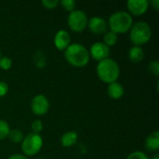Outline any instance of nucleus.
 <instances>
[{
    "mask_svg": "<svg viewBox=\"0 0 159 159\" xmlns=\"http://www.w3.org/2000/svg\"><path fill=\"white\" fill-rule=\"evenodd\" d=\"M126 159H149L148 158V157L144 154V153H143V152H141V151H136V152H133V153H131L130 155H129L128 156V157Z\"/></svg>",
    "mask_w": 159,
    "mask_h": 159,
    "instance_id": "nucleus-25",
    "label": "nucleus"
},
{
    "mask_svg": "<svg viewBox=\"0 0 159 159\" xmlns=\"http://www.w3.org/2000/svg\"><path fill=\"white\" fill-rule=\"evenodd\" d=\"M32 112L36 116H44L49 110V102L43 94H38L34 97L31 102Z\"/></svg>",
    "mask_w": 159,
    "mask_h": 159,
    "instance_id": "nucleus-7",
    "label": "nucleus"
},
{
    "mask_svg": "<svg viewBox=\"0 0 159 159\" xmlns=\"http://www.w3.org/2000/svg\"><path fill=\"white\" fill-rule=\"evenodd\" d=\"M36 159H45V158H36Z\"/></svg>",
    "mask_w": 159,
    "mask_h": 159,
    "instance_id": "nucleus-31",
    "label": "nucleus"
},
{
    "mask_svg": "<svg viewBox=\"0 0 159 159\" xmlns=\"http://www.w3.org/2000/svg\"><path fill=\"white\" fill-rule=\"evenodd\" d=\"M117 34H115L114 32L112 31H109V32H106L104 34V36H103V43L107 46V47H113L116 44L117 42Z\"/></svg>",
    "mask_w": 159,
    "mask_h": 159,
    "instance_id": "nucleus-16",
    "label": "nucleus"
},
{
    "mask_svg": "<svg viewBox=\"0 0 159 159\" xmlns=\"http://www.w3.org/2000/svg\"><path fill=\"white\" fill-rule=\"evenodd\" d=\"M34 61L35 63V65L38 67V68H44L47 61H46V58L44 56V54L40 51H37L34 53Z\"/></svg>",
    "mask_w": 159,
    "mask_h": 159,
    "instance_id": "nucleus-18",
    "label": "nucleus"
},
{
    "mask_svg": "<svg viewBox=\"0 0 159 159\" xmlns=\"http://www.w3.org/2000/svg\"><path fill=\"white\" fill-rule=\"evenodd\" d=\"M153 159H159V156L158 155H156V156H154Z\"/></svg>",
    "mask_w": 159,
    "mask_h": 159,
    "instance_id": "nucleus-29",
    "label": "nucleus"
},
{
    "mask_svg": "<svg viewBox=\"0 0 159 159\" xmlns=\"http://www.w3.org/2000/svg\"><path fill=\"white\" fill-rule=\"evenodd\" d=\"M8 159H28L24 155H20V154H14L10 156Z\"/></svg>",
    "mask_w": 159,
    "mask_h": 159,
    "instance_id": "nucleus-27",
    "label": "nucleus"
},
{
    "mask_svg": "<svg viewBox=\"0 0 159 159\" xmlns=\"http://www.w3.org/2000/svg\"><path fill=\"white\" fill-rule=\"evenodd\" d=\"M8 92V86L6 82L0 81V97H4Z\"/></svg>",
    "mask_w": 159,
    "mask_h": 159,
    "instance_id": "nucleus-26",
    "label": "nucleus"
},
{
    "mask_svg": "<svg viewBox=\"0 0 159 159\" xmlns=\"http://www.w3.org/2000/svg\"><path fill=\"white\" fill-rule=\"evenodd\" d=\"M129 60L132 61V62H140L143 61V57H144V52H143V49L141 48V47H137V46H134L132 47L129 51Z\"/></svg>",
    "mask_w": 159,
    "mask_h": 159,
    "instance_id": "nucleus-15",
    "label": "nucleus"
},
{
    "mask_svg": "<svg viewBox=\"0 0 159 159\" xmlns=\"http://www.w3.org/2000/svg\"><path fill=\"white\" fill-rule=\"evenodd\" d=\"M31 128H32V130H33V133H40L43 129V123L40 121V120H34L32 125H31Z\"/></svg>",
    "mask_w": 159,
    "mask_h": 159,
    "instance_id": "nucleus-22",
    "label": "nucleus"
},
{
    "mask_svg": "<svg viewBox=\"0 0 159 159\" xmlns=\"http://www.w3.org/2000/svg\"><path fill=\"white\" fill-rule=\"evenodd\" d=\"M107 92H108V95L112 99L118 100L123 97V95L125 93V89L121 84H119L118 82H114V83L109 84Z\"/></svg>",
    "mask_w": 159,
    "mask_h": 159,
    "instance_id": "nucleus-12",
    "label": "nucleus"
},
{
    "mask_svg": "<svg viewBox=\"0 0 159 159\" xmlns=\"http://www.w3.org/2000/svg\"><path fill=\"white\" fill-rule=\"evenodd\" d=\"M89 52V56H91L94 60L101 61L108 58L110 54V48L107 47L103 42H95L91 48Z\"/></svg>",
    "mask_w": 159,
    "mask_h": 159,
    "instance_id": "nucleus-8",
    "label": "nucleus"
},
{
    "mask_svg": "<svg viewBox=\"0 0 159 159\" xmlns=\"http://www.w3.org/2000/svg\"><path fill=\"white\" fill-rule=\"evenodd\" d=\"M88 26L95 34H102L107 32V22L101 17H92L88 21Z\"/></svg>",
    "mask_w": 159,
    "mask_h": 159,
    "instance_id": "nucleus-10",
    "label": "nucleus"
},
{
    "mask_svg": "<svg viewBox=\"0 0 159 159\" xmlns=\"http://www.w3.org/2000/svg\"><path fill=\"white\" fill-rule=\"evenodd\" d=\"M1 57H2V56H1V51H0V58H1Z\"/></svg>",
    "mask_w": 159,
    "mask_h": 159,
    "instance_id": "nucleus-30",
    "label": "nucleus"
},
{
    "mask_svg": "<svg viewBox=\"0 0 159 159\" xmlns=\"http://www.w3.org/2000/svg\"><path fill=\"white\" fill-rule=\"evenodd\" d=\"M88 21L89 20L86 13L79 9L77 10L75 9L72 12H70L67 19L68 26L73 32H76V33L83 32L88 26Z\"/></svg>",
    "mask_w": 159,
    "mask_h": 159,
    "instance_id": "nucleus-6",
    "label": "nucleus"
},
{
    "mask_svg": "<svg viewBox=\"0 0 159 159\" xmlns=\"http://www.w3.org/2000/svg\"><path fill=\"white\" fill-rule=\"evenodd\" d=\"M54 44L59 50H65L71 45L70 34L65 30L58 31L54 36Z\"/></svg>",
    "mask_w": 159,
    "mask_h": 159,
    "instance_id": "nucleus-11",
    "label": "nucleus"
},
{
    "mask_svg": "<svg viewBox=\"0 0 159 159\" xmlns=\"http://www.w3.org/2000/svg\"><path fill=\"white\" fill-rule=\"evenodd\" d=\"M7 137L14 143H21L22 140H23V138H24L23 133L20 129H12V130H10Z\"/></svg>",
    "mask_w": 159,
    "mask_h": 159,
    "instance_id": "nucleus-17",
    "label": "nucleus"
},
{
    "mask_svg": "<svg viewBox=\"0 0 159 159\" xmlns=\"http://www.w3.org/2000/svg\"><path fill=\"white\" fill-rule=\"evenodd\" d=\"M59 4H61V7L65 10L70 11V12L75 10V2L74 0H61V1H59Z\"/></svg>",
    "mask_w": 159,
    "mask_h": 159,
    "instance_id": "nucleus-20",
    "label": "nucleus"
},
{
    "mask_svg": "<svg viewBox=\"0 0 159 159\" xmlns=\"http://www.w3.org/2000/svg\"><path fill=\"white\" fill-rule=\"evenodd\" d=\"M9 131H10V129H9L8 124L4 120H0V140L7 138L8 136Z\"/></svg>",
    "mask_w": 159,
    "mask_h": 159,
    "instance_id": "nucleus-19",
    "label": "nucleus"
},
{
    "mask_svg": "<svg viewBox=\"0 0 159 159\" xmlns=\"http://www.w3.org/2000/svg\"><path fill=\"white\" fill-rule=\"evenodd\" d=\"M110 30L115 34H125L133 25L131 15L126 11H116L113 13L108 20Z\"/></svg>",
    "mask_w": 159,
    "mask_h": 159,
    "instance_id": "nucleus-3",
    "label": "nucleus"
},
{
    "mask_svg": "<svg viewBox=\"0 0 159 159\" xmlns=\"http://www.w3.org/2000/svg\"><path fill=\"white\" fill-rule=\"evenodd\" d=\"M127 7L131 14L141 16L147 11L149 2L147 0H129L127 2Z\"/></svg>",
    "mask_w": 159,
    "mask_h": 159,
    "instance_id": "nucleus-9",
    "label": "nucleus"
},
{
    "mask_svg": "<svg viewBox=\"0 0 159 159\" xmlns=\"http://www.w3.org/2000/svg\"><path fill=\"white\" fill-rule=\"evenodd\" d=\"M151 37V27L145 21H138L134 23L129 30V38L131 42L137 47L145 45L150 41Z\"/></svg>",
    "mask_w": 159,
    "mask_h": 159,
    "instance_id": "nucleus-4",
    "label": "nucleus"
},
{
    "mask_svg": "<svg viewBox=\"0 0 159 159\" xmlns=\"http://www.w3.org/2000/svg\"><path fill=\"white\" fill-rule=\"evenodd\" d=\"M43 146V139L39 134L29 133L27 134L21 142V150L25 156H34L36 155Z\"/></svg>",
    "mask_w": 159,
    "mask_h": 159,
    "instance_id": "nucleus-5",
    "label": "nucleus"
},
{
    "mask_svg": "<svg viewBox=\"0 0 159 159\" xmlns=\"http://www.w3.org/2000/svg\"><path fill=\"white\" fill-rule=\"evenodd\" d=\"M12 66V61L8 57H1L0 58V68L2 70L7 71Z\"/></svg>",
    "mask_w": 159,
    "mask_h": 159,
    "instance_id": "nucleus-21",
    "label": "nucleus"
},
{
    "mask_svg": "<svg viewBox=\"0 0 159 159\" xmlns=\"http://www.w3.org/2000/svg\"><path fill=\"white\" fill-rule=\"evenodd\" d=\"M96 72L98 77L106 84H111L116 82L120 75V68L118 63L110 58L99 61Z\"/></svg>",
    "mask_w": 159,
    "mask_h": 159,
    "instance_id": "nucleus-1",
    "label": "nucleus"
},
{
    "mask_svg": "<svg viewBox=\"0 0 159 159\" xmlns=\"http://www.w3.org/2000/svg\"><path fill=\"white\" fill-rule=\"evenodd\" d=\"M151 4L154 6V7H155V9H158L159 7V1L158 0H152L151 1Z\"/></svg>",
    "mask_w": 159,
    "mask_h": 159,
    "instance_id": "nucleus-28",
    "label": "nucleus"
},
{
    "mask_svg": "<svg viewBox=\"0 0 159 159\" xmlns=\"http://www.w3.org/2000/svg\"><path fill=\"white\" fill-rule=\"evenodd\" d=\"M149 71L152 75H154L155 76H158L159 75V63L158 61H154L152 62H150L149 64Z\"/></svg>",
    "mask_w": 159,
    "mask_h": 159,
    "instance_id": "nucleus-23",
    "label": "nucleus"
},
{
    "mask_svg": "<svg viewBox=\"0 0 159 159\" xmlns=\"http://www.w3.org/2000/svg\"><path fill=\"white\" fill-rule=\"evenodd\" d=\"M145 147L150 152H157L159 149V132L155 131L151 133L146 141H145Z\"/></svg>",
    "mask_w": 159,
    "mask_h": 159,
    "instance_id": "nucleus-13",
    "label": "nucleus"
},
{
    "mask_svg": "<svg viewBox=\"0 0 159 159\" xmlns=\"http://www.w3.org/2000/svg\"><path fill=\"white\" fill-rule=\"evenodd\" d=\"M42 5L48 9H53L59 5L58 0H42Z\"/></svg>",
    "mask_w": 159,
    "mask_h": 159,
    "instance_id": "nucleus-24",
    "label": "nucleus"
},
{
    "mask_svg": "<svg viewBox=\"0 0 159 159\" xmlns=\"http://www.w3.org/2000/svg\"><path fill=\"white\" fill-rule=\"evenodd\" d=\"M77 139H78V135L75 131H68L61 136V143L64 147H71L76 143Z\"/></svg>",
    "mask_w": 159,
    "mask_h": 159,
    "instance_id": "nucleus-14",
    "label": "nucleus"
},
{
    "mask_svg": "<svg viewBox=\"0 0 159 159\" xmlns=\"http://www.w3.org/2000/svg\"><path fill=\"white\" fill-rule=\"evenodd\" d=\"M66 61L75 67H84L89 61V52L81 44H71L64 51Z\"/></svg>",
    "mask_w": 159,
    "mask_h": 159,
    "instance_id": "nucleus-2",
    "label": "nucleus"
}]
</instances>
